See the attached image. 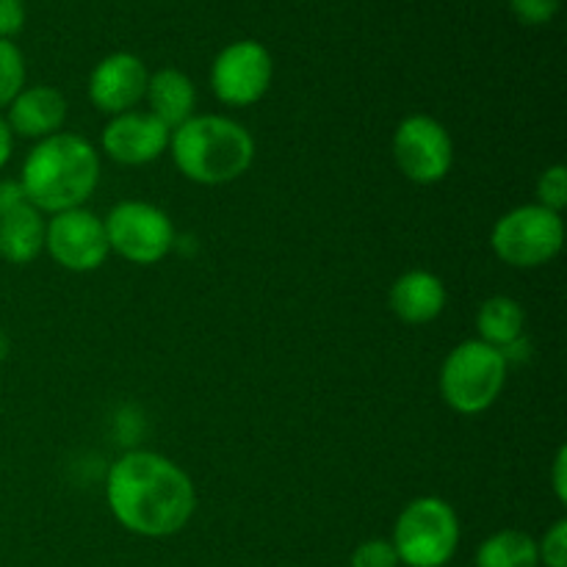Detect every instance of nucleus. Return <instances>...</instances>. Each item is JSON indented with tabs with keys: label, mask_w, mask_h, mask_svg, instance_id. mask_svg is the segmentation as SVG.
I'll return each instance as SVG.
<instances>
[{
	"label": "nucleus",
	"mask_w": 567,
	"mask_h": 567,
	"mask_svg": "<svg viewBox=\"0 0 567 567\" xmlns=\"http://www.w3.org/2000/svg\"><path fill=\"white\" fill-rule=\"evenodd\" d=\"M509 9L520 25L537 28L548 25L557 17L559 0H509Z\"/></svg>",
	"instance_id": "nucleus-23"
},
{
	"label": "nucleus",
	"mask_w": 567,
	"mask_h": 567,
	"mask_svg": "<svg viewBox=\"0 0 567 567\" xmlns=\"http://www.w3.org/2000/svg\"><path fill=\"white\" fill-rule=\"evenodd\" d=\"M396 169L415 186L446 181L454 166V138L441 120L430 114H408L391 138Z\"/></svg>",
	"instance_id": "nucleus-8"
},
{
	"label": "nucleus",
	"mask_w": 567,
	"mask_h": 567,
	"mask_svg": "<svg viewBox=\"0 0 567 567\" xmlns=\"http://www.w3.org/2000/svg\"><path fill=\"white\" fill-rule=\"evenodd\" d=\"M275 81V59L269 48L255 39H238L210 64V92L221 105L230 109H247L260 103Z\"/></svg>",
	"instance_id": "nucleus-9"
},
{
	"label": "nucleus",
	"mask_w": 567,
	"mask_h": 567,
	"mask_svg": "<svg viewBox=\"0 0 567 567\" xmlns=\"http://www.w3.org/2000/svg\"><path fill=\"white\" fill-rule=\"evenodd\" d=\"M449 291L446 282L426 269H410L393 280L388 291V308L402 324L421 327L441 319L446 310Z\"/></svg>",
	"instance_id": "nucleus-14"
},
{
	"label": "nucleus",
	"mask_w": 567,
	"mask_h": 567,
	"mask_svg": "<svg viewBox=\"0 0 567 567\" xmlns=\"http://www.w3.org/2000/svg\"><path fill=\"white\" fill-rule=\"evenodd\" d=\"M147 111L158 122H164L169 131L181 127L183 122L197 114V89L194 81L177 66H164L158 72H150L147 81Z\"/></svg>",
	"instance_id": "nucleus-15"
},
{
	"label": "nucleus",
	"mask_w": 567,
	"mask_h": 567,
	"mask_svg": "<svg viewBox=\"0 0 567 567\" xmlns=\"http://www.w3.org/2000/svg\"><path fill=\"white\" fill-rule=\"evenodd\" d=\"M25 192H22L20 181H0V219L25 205Z\"/></svg>",
	"instance_id": "nucleus-26"
},
{
	"label": "nucleus",
	"mask_w": 567,
	"mask_h": 567,
	"mask_svg": "<svg viewBox=\"0 0 567 567\" xmlns=\"http://www.w3.org/2000/svg\"><path fill=\"white\" fill-rule=\"evenodd\" d=\"M6 125L14 133V138H31V142H42V138L53 136V133L64 131L66 122V97L53 86H25L9 105L3 114Z\"/></svg>",
	"instance_id": "nucleus-13"
},
{
	"label": "nucleus",
	"mask_w": 567,
	"mask_h": 567,
	"mask_svg": "<svg viewBox=\"0 0 567 567\" xmlns=\"http://www.w3.org/2000/svg\"><path fill=\"white\" fill-rule=\"evenodd\" d=\"M25 89V59L11 39H0V114Z\"/></svg>",
	"instance_id": "nucleus-19"
},
{
	"label": "nucleus",
	"mask_w": 567,
	"mask_h": 567,
	"mask_svg": "<svg viewBox=\"0 0 567 567\" xmlns=\"http://www.w3.org/2000/svg\"><path fill=\"white\" fill-rule=\"evenodd\" d=\"M48 216L31 203L20 205L0 219V258L11 266H28L44 252Z\"/></svg>",
	"instance_id": "nucleus-16"
},
{
	"label": "nucleus",
	"mask_w": 567,
	"mask_h": 567,
	"mask_svg": "<svg viewBox=\"0 0 567 567\" xmlns=\"http://www.w3.org/2000/svg\"><path fill=\"white\" fill-rule=\"evenodd\" d=\"M25 25V0H0V39H14Z\"/></svg>",
	"instance_id": "nucleus-24"
},
{
	"label": "nucleus",
	"mask_w": 567,
	"mask_h": 567,
	"mask_svg": "<svg viewBox=\"0 0 567 567\" xmlns=\"http://www.w3.org/2000/svg\"><path fill=\"white\" fill-rule=\"evenodd\" d=\"M100 150L78 133L59 131L33 142L20 169L25 199L44 216L83 208L100 186Z\"/></svg>",
	"instance_id": "nucleus-2"
},
{
	"label": "nucleus",
	"mask_w": 567,
	"mask_h": 567,
	"mask_svg": "<svg viewBox=\"0 0 567 567\" xmlns=\"http://www.w3.org/2000/svg\"><path fill=\"white\" fill-rule=\"evenodd\" d=\"M172 131L150 111H125L105 122L100 147L105 158L120 166H147L166 155Z\"/></svg>",
	"instance_id": "nucleus-11"
},
{
	"label": "nucleus",
	"mask_w": 567,
	"mask_h": 567,
	"mask_svg": "<svg viewBox=\"0 0 567 567\" xmlns=\"http://www.w3.org/2000/svg\"><path fill=\"white\" fill-rule=\"evenodd\" d=\"M474 563L476 567H540L537 540L520 529H498L482 540Z\"/></svg>",
	"instance_id": "nucleus-18"
},
{
	"label": "nucleus",
	"mask_w": 567,
	"mask_h": 567,
	"mask_svg": "<svg viewBox=\"0 0 567 567\" xmlns=\"http://www.w3.org/2000/svg\"><path fill=\"white\" fill-rule=\"evenodd\" d=\"M526 336V310L518 299L507 297V293H496L487 297L476 310V338L487 347L509 349Z\"/></svg>",
	"instance_id": "nucleus-17"
},
{
	"label": "nucleus",
	"mask_w": 567,
	"mask_h": 567,
	"mask_svg": "<svg viewBox=\"0 0 567 567\" xmlns=\"http://www.w3.org/2000/svg\"><path fill=\"white\" fill-rule=\"evenodd\" d=\"M11 153H14V133L9 131L3 114H0V172H3L6 164L11 161Z\"/></svg>",
	"instance_id": "nucleus-27"
},
{
	"label": "nucleus",
	"mask_w": 567,
	"mask_h": 567,
	"mask_svg": "<svg viewBox=\"0 0 567 567\" xmlns=\"http://www.w3.org/2000/svg\"><path fill=\"white\" fill-rule=\"evenodd\" d=\"M44 252L53 258L59 269L72 271V275L103 269L111 255L103 216L89 210L86 205L48 216Z\"/></svg>",
	"instance_id": "nucleus-10"
},
{
	"label": "nucleus",
	"mask_w": 567,
	"mask_h": 567,
	"mask_svg": "<svg viewBox=\"0 0 567 567\" xmlns=\"http://www.w3.org/2000/svg\"><path fill=\"white\" fill-rule=\"evenodd\" d=\"M551 491L559 504H567V446H559L551 460Z\"/></svg>",
	"instance_id": "nucleus-25"
},
{
	"label": "nucleus",
	"mask_w": 567,
	"mask_h": 567,
	"mask_svg": "<svg viewBox=\"0 0 567 567\" xmlns=\"http://www.w3.org/2000/svg\"><path fill=\"white\" fill-rule=\"evenodd\" d=\"M111 255L133 266H155L175 249L177 230L164 208L144 199H122L103 216Z\"/></svg>",
	"instance_id": "nucleus-7"
},
{
	"label": "nucleus",
	"mask_w": 567,
	"mask_h": 567,
	"mask_svg": "<svg viewBox=\"0 0 567 567\" xmlns=\"http://www.w3.org/2000/svg\"><path fill=\"white\" fill-rule=\"evenodd\" d=\"M507 374V358L480 338H471L446 354L437 374V388L454 413L480 415L502 399Z\"/></svg>",
	"instance_id": "nucleus-4"
},
{
	"label": "nucleus",
	"mask_w": 567,
	"mask_h": 567,
	"mask_svg": "<svg viewBox=\"0 0 567 567\" xmlns=\"http://www.w3.org/2000/svg\"><path fill=\"white\" fill-rule=\"evenodd\" d=\"M349 567H402V563H399V554L391 540L371 537L354 548L352 557H349Z\"/></svg>",
	"instance_id": "nucleus-21"
},
{
	"label": "nucleus",
	"mask_w": 567,
	"mask_h": 567,
	"mask_svg": "<svg viewBox=\"0 0 567 567\" xmlns=\"http://www.w3.org/2000/svg\"><path fill=\"white\" fill-rule=\"evenodd\" d=\"M9 349H11V341H9V336H6V332L0 330V363H3V360L9 358Z\"/></svg>",
	"instance_id": "nucleus-28"
},
{
	"label": "nucleus",
	"mask_w": 567,
	"mask_h": 567,
	"mask_svg": "<svg viewBox=\"0 0 567 567\" xmlns=\"http://www.w3.org/2000/svg\"><path fill=\"white\" fill-rule=\"evenodd\" d=\"M565 247V219L557 210L529 203L507 210L491 230V249L509 269H543Z\"/></svg>",
	"instance_id": "nucleus-6"
},
{
	"label": "nucleus",
	"mask_w": 567,
	"mask_h": 567,
	"mask_svg": "<svg viewBox=\"0 0 567 567\" xmlns=\"http://www.w3.org/2000/svg\"><path fill=\"white\" fill-rule=\"evenodd\" d=\"M535 197H537V205L563 214L567 205V166L565 164H551L537 175Z\"/></svg>",
	"instance_id": "nucleus-20"
},
{
	"label": "nucleus",
	"mask_w": 567,
	"mask_h": 567,
	"mask_svg": "<svg viewBox=\"0 0 567 567\" xmlns=\"http://www.w3.org/2000/svg\"><path fill=\"white\" fill-rule=\"evenodd\" d=\"M537 563L543 567H567V520H554L537 540Z\"/></svg>",
	"instance_id": "nucleus-22"
},
{
	"label": "nucleus",
	"mask_w": 567,
	"mask_h": 567,
	"mask_svg": "<svg viewBox=\"0 0 567 567\" xmlns=\"http://www.w3.org/2000/svg\"><path fill=\"white\" fill-rule=\"evenodd\" d=\"M166 153L186 181L197 186H227L255 164V138L233 116L194 114L172 131Z\"/></svg>",
	"instance_id": "nucleus-3"
},
{
	"label": "nucleus",
	"mask_w": 567,
	"mask_h": 567,
	"mask_svg": "<svg viewBox=\"0 0 567 567\" xmlns=\"http://www.w3.org/2000/svg\"><path fill=\"white\" fill-rule=\"evenodd\" d=\"M105 504L125 532L147 540L175 537L197 513V487L166 454L133 449L105 474Z\"/></svg>",
	"instance_id": "nucleus-1"
},
{
	"label": "nucleus",
	"mask_w": 567,
	"mask_h": 567,
	"mask_svg": "<svg viewBox=\"0 0 567 567\" xmlns=\"http://www.w3.org/2000/svg\"><path fill=\"white\" fill-rule=\"evenodd\" d=\"M457 509L441 496H419L399 513L391 543L402 567H446L460 548Z\"/></svg>",
	"instance_id": "nucleus-5"
},
{
	"label": "nucleus",
	"mask_w": 567,
	"mask_h": 567,
	"mask_svg": "<svg viewBox=\"0 0 567 567\" xmlns=\"http://www.w3.org/2000/svg\"><path fill=\"white\" fill-rule=\"evenodd\" d=\"M150 72L138 55L111 53L97 61L89 75V103L105 116L138 109L147 94Z\"/></svg>",
	"instance_id": "nucleus-12"
}]
</instances>
